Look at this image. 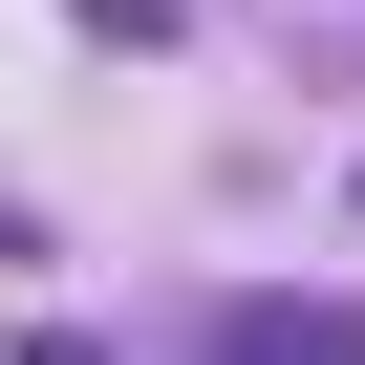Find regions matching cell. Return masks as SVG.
Listing matches in <instances>:
<instances>
[{"instance_id": "cell-2", "label": "cell", "mask_w": 365, "mask_h": 365, "mask_svg": "<svg viewBox=\"0 0 365 365\" xmlns=\"http://www.w3.org/2000/svg\"><path fill=\"white\" fill-rule=\"evenodd\" d=\"M65 22H86V43H172V0H65Z\"/></svg>"}, {"instance_id": "cell-3", "label": "cell", "mask_w": 365, "mask_h": 365, "mask_svg": "<svg viewBox=\"0 0 365 365\" xmlns=\"http://www.w3.org/2000/svg\"><path fill=\"white\" fill-rule=\"evenodd\" d=\"M22 365H108V344H86V322H22Z\"/></svg>"}, {"instance_id": "cell-1", "label": "cell", "mask_w": 365, "mask_h": 365, "mask_svg": "<svg viewBox=\"0 0 365 365\" xmlns=\"http://www.w3.org/2000/svg\"><path fill=\"white\" fill-rule=\"evenodd\" d=\"M194 365H365V301H215Z\"/></svg>"}]
</instances>
